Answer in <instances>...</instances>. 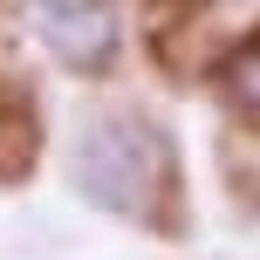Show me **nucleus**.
<instances>
[{"label":"nucleus","mask_w":260,"mask_h":260,"mask_svg":"<svg viewBox=\"0 0 260 260\" xmlns=\"http://www.w3.org/2000/svg\"><path fill=\"white\" fill-rule=\"evenodd\" d=\"M27 21H35L41 48L82 76L117 62V7L110 0H27Z\"/></svg>","instance_id":"2"},{"label":"nucleus","mask_w":260,"mask_h":260,"mask_svg":"<svg viewBox=\"0 0 260 260\" xmlns=\"http://www.w3.org/2000/svg\"><path fill=\"white\" fill-rule=\"evenodd\" d=\"M240 96L260 110V48H253V55H240Z\"/></svg>","instance_id":"3"},{"label":"nucleus","mask_w":260,"mask_h":260,"mask_svg":"<svg viewBox=\"0 0 260 260\" xmlns=\"http://www.w3.org/2000/svg\"><path fill=\"white\" fill-rule=\"evenodd\" d=\"M157 165H165V144H157L137 117H96V123H82V144H76V185L96 199V206L144 219L151 185H157Z\"/></svg>","instance_id":"1"}]
</instances>
